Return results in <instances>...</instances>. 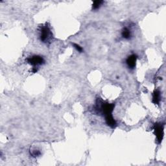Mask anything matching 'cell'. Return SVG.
<instances>
[{"label": "cell", "mask_w": 166, "mask_h": 166, "mask_svg": "<svg viewBox=\"0 0 166 166\" xmlns=\"http://www.w3.org/2000/svg\"><path fill=\"white\" fill-rule=\"evenodd\" d=\"M103 3V1H95L92 5V9L93 10H97L100 8L101 5Z\"/></svg>", "instance_id": "ba28073f"}, {"label": "cell", "mask_w": 166, "mask_h": 166, "mask_svg": "<svg viewBox=\"0 0 166 166\" xmlns=\"http://www.w3.org/2000/svg\"><path fill=\"white\" fill-rule=\"evenodd\" d=\"M160 101V92L159 90H155L153 95V103L155 104H158Z\"/></svg>", "instance_id": "8992f818"}, {"label": "cell", "mask_w": 166, "mask_h": 166, "mask_svg": "<svg viewBox=\"0 0 166 166\" xmlns=\"http://www.w3.org/2000/svg\"><path fill=\"white\" fill-rule=\"evenodd\" d=\"M101 105L99 107V111L101 112L104 116L107 124L112 129H114L117 126V123L112 117V112L115 107V104L108 103L106 102H101Z\"/></svg>", "instance_id": "6da1fadb"}, {"label": "cell", "mask_w": 166, "mask_h": 166, "mask_svg": "<svg viewBox=\"0 0 166 166\" xmlns=\"http://www.w3.org/2000/svg\"><path fill=\"white\" fill-rule=\"evenodd\" d=\"M122 35L124 38V39H129L131 37V31H130V30L129 29L127 28V27H125L122 30Z\"/></svg>", "instance_id": "52a82bcc"}, {"label": "cell", "mask_w": 166, "mask_h": 166, "mask_svg": "<svg viewBox=\"0 0 166 166\" xmlns=\"http://www.w3.org/2000/svg\"><path fill=\"white\" fill-rule=\"evenodd\" d=\"M27 62L34 66V68L36 66L43 64L45 62V60L42 57L39 55H34L31 57H29L27 59Z\"/></svg>", "instance_id": "277c9868"}, {"label": "cell", "mask_w": 166, "mask_h": 166, "mask_svg": "<svg viewBox=\"0 0 166 166\" xmlns=\"http://www.w3.org/2000/svg\"><path fill=\"white\" fill-rule=\"evenodd\" d=\"M138 57L137 55H136L134 54L130 55L127 59V64L128 67H129L130 69H134L136 67V60H137Z\"/></svg>", "instance_id": "5b68a950"}, {"label": "cell", "mask_w": 166, "mask_h": 166, "mask_svg": "<svg viewBox=\"0 0 166 166\" xmlns=\"http://www.w3.org/2000/svg\"><path fill=\"white\" fill-rule=\"evenodd\" d=\"M164 125L162 123H155L154 126V134L158 143H161L164 137Z\"/></svg>", "instance_id": "3957f363"}, {"label": "cell", "mask_w": 166, "mask_h": 166, "mask_svg": "<svg viewBox=\"0 0 166 166\" xmlns=\"http://www.w3.org/2000/svg\"><path fill=\"white\" fill-rule=\"evenodd\" d=\"M52 37L53 34L49 26L42 25L40 29V40L44 43H48L52 39Z\"/></svg>", "instance_id": "7a4b0ae2"}, {"label": "cell", "mask_w": 166, "mask_h": 166, "mask_svg": "<svg viewBox=\"0 0 166 166\" xmlns=\"http://www.w3.org/2000/svg\"><path fill=\"white\" fill-rule=\"evenodd\" d=\"M73 47H74L75 49H76L79 52L82 53V52L83 51V49L82 48V47H81V46H79V45H78V44H77L73 43Z\"/></svg>", "instance_id": "9c48e42d"}]
</instances>
